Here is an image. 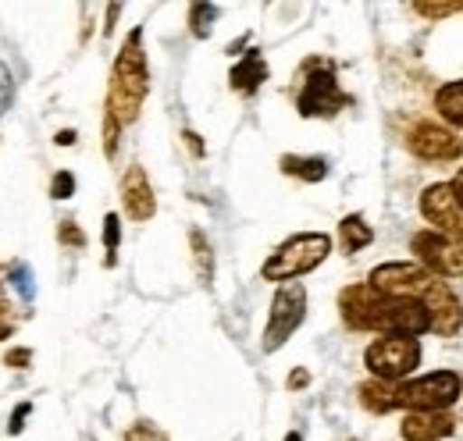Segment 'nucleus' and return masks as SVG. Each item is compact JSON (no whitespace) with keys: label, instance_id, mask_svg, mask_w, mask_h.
I'll return each mask as SVG.
<instances>
[{"label":"nucleus","instance_id":"obj_1","mask_svg":"<svg viewBox=\"0 0 463 441\" xmlns=\"http://www.w3.org/2000/svg\"><path fill=\"white\" fill-rule=\"evenodd\" d=\"M339 306H343V321L356 331H382L406 338L431 331V314L420 299H389L371 285H349Z\"/></svg>","mask_w":463,"mask_h":441},{"label":"nucleus","instance_id":"obj_2","mask_svg":"<svg viewBox=\"0 0 463 441\" xmlns=\"http://www.w3.org/2000/svg\"><path fill=\"white\" fill-rule=\"evenodd\" d=\"M150 89V71H146V57H143V33H128L125 47L115 61V79H111V93H108V117H115L118 125H132L136 114L143 108V97Z\"/></svg>","mask_w":463,"mask_h":441},{"label":"nucleus","instance_id":"obj_3","mask_svg":"<svg viewBox=\"0 0 463 441\" xmlns=\"http://www.w3.org/2000/svg\"><path fill=\"white\" fill-rule=\"evenodd\" d=\"M332 253V239L321 231H307V235H292L289 242H282L271 260L264 264V277L268 281H289L307 271H314L325 257Z\"/></svg>","mask_w":463,"mask_h":441},{"label":"nucleus","instance_id":"obj_4","mask_svg":"<svg viewBox=\"0 0 463 441\" xmlns=\"http://www.w3.org/2000/svg\"><path fill=\"white\" fill-rule=\"evenodd\" d=\"M463 381L453 371H435L428 378L406 381L396 388V409H410V413H428V409H449L460 399Z\"/></svg>","mask_w":463,"mask_h":441},{"label":"nucleus","instance_id":"obj_5","mask_svg":"<svg viewBox=\"0 0 463 441\" xmlns=\"http://www.w3.org/2000/svg\"><path fill=\"white\" fill-rule=\"evenodd\" d=\"M367 367L378 381H403L420 367V342L406 334H385L367 349Z\"/></svg>","mask_w":463,"mask_h":441},{"label":"nucleus","instance_id":"obj_6","mask_svg":"<svg viewBox=\"0 0 463 441\" xmlns=\"http://www.w3.org/2000/svg\"><path fill=\"white\" fill-rule=\"evenodd\" d=\"M410 249L417 253L420 267L435 277H463V235H442V231H417L410 239Z\"/></svg>","mask_w":463,"mask_h":441},{"label":"nucleus","instance_id":"obj_7","mask_svg":"<svg viewBox=\"0 0 463 441\" xmlns=\"http://www.w3.org/2000/svg\"><path fill=\"white\" fill-rule=\"evenodd\" d=\"M374 292L389 296V299H428V292L439 285V277L424 271L420 264H382L371 271L367 281Z\"/></svg>","mask_w":463,"mask_h":441},{"label":"nucleus","instance_id":"obj_8","mask_svg":"<svg viewBox=\"0 0 463 441\" xmlns=\"http://www.w3.org/2000/svg\"><path fill=\"white\" fill-rule=\"evenodd\" d=\"M307 317V292L303 285H282L275 303H271V317H268V328H264V349L275 352L289 342V334Z\"/></svg>","mask_w":463,"mask_h":441},{"label":"nucleus","instance_id":"obj_9","mask_svg":"<svg viewBox=\"0 0 463 441\" xmlns=\"http://www.w3.org/2000/svg\"><path fill=\"white\" fill-rule=\"evenodd\" d=\"M346 104V93L335 82V71L325 64H314V75L307 79L303 93H299V114L303 117H332Z\"/></svg>","mask_w":463,"mask_h":441},{"label":"nucleus","instance_id":"obj_10","mask_svg":"<svg viewBox=\"0 0 463 441\" xmlns=\"http://www.w3.org/2000/svg\"><path fill=\"white\" fill-rule=\"evenodd\" d=\"M406 146H410V154L413 157H420V161H457L463 154V143L449 132V128H442V125H417V128H410V136H406Z\"/></svg>","mask_w":463,"mask_h":441},{"label":"nucleus","instance_id":"obj_11","mask_svg":"<svg viewBox=\"0 0 463 441\" xmlns=\"http://www.w3.org/2000/svg\"><path fill=\"white\" fill-rule=\"evenodd\" d=\"M420 214L428 218V224H435V231H442V235H463V207L457 203L449 182H439V185L424 189Z\"/></svg>","mask_w":463,"mask_h":441},{"label":"nucleus","instance_id":"obj_12","mask_svg":"<svg viewBox=\"0 0 463 441\" xmlns=\"http://www.w3.org/2000/svg\"><path fill=\"white\" fill-rule=\"evenodd\" d=\"M121 203H125V214L132 220H150L157 211V200H154V189L146 182V171L143 167H128L125 178H121Z\"/></svg>","mask_w":463,"mask_h":441},{"label":"nucleus","instance_id":"obj_13","mask_svg":"<svg viewBox=\"0 0 463 441\" xmlns=\"http://www.w3.org/2000/svg\"><path fill=\"white\" fill-rule=\"evenodd\" d=\"M400 431H403L406 441H442L449 438L457 427H453L449 409H428V413H406Z\"/></svg>","mask_w":463,"mask_h":441},{"label":"nucleus","instance_id":"obj_14","mask_svg":"<svg viewBox=\"0 0 463 441\" xmlns=\"http://www.w3.org/2000/svg\"><path fill=\"white\" fill-rule=\"evenodd\" d=\"M264 79H268V64H264V57L257 54V51H250V54L232 68V86L239 93H257Z\"/></svg>","mask_w":463,"mask_h":441},{"label":"nucleus","instance_id":"obj_15","mask_svg":"<svg viewBox=\"0 0 463 441\" xmlns=\"http://www.w3.org/2000/svg\"><path fill=\"white\" fill-rule=\"evenodd\" d=\"M435 108H439V114H442L449 125L463 128V79L460 82L442 86V89L435 93Z\"/></svg>","mask_w":463,"mask_h":441},{"label":"nucleus","instance_id":"obj_16","mask_svg":"<svg viewBox=\"0 0 463 441\" xmlns=\"http://www.w3.org/2000/svg\"><path fill=\"white\" fill-rule=\"evenodd\" d=\"M360 402L371 409V413H389V409H396V388L389 385V381H367V385H360Z\"/></svg>","mask_w":463,"mask_h":441},{"label":"nucleus","instance_id":"obj_17","mask_svg":"<svg viewBox=\"0 0 463 441\" xmlns=\"http://www.w3.org/2000/svg\"><path fill=\"white\" fill-rule=\"evenodd\" d=\"M339 239H343V249H346V253H356V249L371 246L374 231L367 228V220L360 218V214H349V218L339 224Z\"/></svg>","mask_w":463,"mask_h":441},{"label":"nucleus","instance_id":"obj_18","mask_svg":"<svg viewBox=\"0 0 463 441\" xmlns=\"http://www.w3.org/2000/svg\"><path fill=\"white\" fill-rule=\"evenodd\" d=\"M282 167L296 178H307V182H321L328 174V164L321 157H282Z\"/></svg>","mask_w":463,"mask_h":441},{"label":"nucleus","instance_id":"obj_19","mask_svg":"<svg viewBox=\"0 0 463 441\" xmlns=\"http://www.w3.org/2000/svg\"><path fill=\"white\" fill-rule=\"evenodd\" d=\"M214 18H218V7H211V4H196V7L189 11V22H193V33H196V36H207Z\"/></svg>","mask_w":463,"mask_h":441},{"label":"nucleus","instance_id":"obj_20","mask_svg":"<svg viewBox=\"0 0 463 441\" xmlns=\"http://www.w3.org/2000/svg\"><path fill=\"white\" fill-rule=\"evenodd\" d=\"M189 242H193V249H196V260H200V277L207 281V277H211V246H207L203 231H193V235H189Z\"/></svg>","mask_w":463,"mask_h":441},{"label":"nucleus","instance_id":"obj_21","mask_svg":"<svg viewBox=\"0 0 463 441\" xmlns=\"http://www.w3.org/2000/svg\"><path fill=\"white\" fill-rule=\"evenodd\" d=\"M413 11L424 14V18H446V14L463 11V4H413Z\"/></svg>","mask_w":463,"mask_h":441},{"label":"nucleus","instance_id":"obj_22","mask_svg":"<svg viewBox=\"0 0 463 441\" xmlns=\"http://www.w3.org/2000/svg\"><path fill=\"white\" fill-rule=\"evenodd\" d=\"M118 218L115 214H108V220H104V246H108V264H115V249H118Z\"/></svg>","mask_w":463,"mask_h":441},{"label":"nucleus","instance_id":"obj_23","mask_svg":"<svg viewBox=\"0 0 463 441\" xmlns=\"http://www.w3.org/2000/svg\"><path fill=\"white\" fill-rule=\"evenodd\" d=\"M71 189H75V178H71L68 171H61L58 178H54V189H51V196H54V200H68V196H71Z\"/></svg>","mask_w":463,"mask_h":441},{"label":"nucleus","instance_id":"obj_24","mask_svg":"<svg viewBox=\"0 0 463 441\" xmlns=\"http://www.w3.org/2000/svg\"><path fill=\"white\" fill-rule=\"evenodd\" d=\"M104 146H108V154H115V146H118V121L115 117H108V121H104Z\"/></svg>","mask_w":463,"mask_h":441},{"label":"nucleus","instance_id":"obj_25","mask_svg":"<svg viewBox=\"0 0 463 441\" xmlns=\"http://www.w3.org/2000/svg\"><path fill=\"white\" fill-rule=\"evenodd\" d=\"M61 239H64V242H71V246H82V242H86V235H82V231H79L71 220H64V228H61Z\"/></svg>","mask_w":463,"mask_h":441},{"label":"nucleus","instance_id":"obj_26","mask_svg":"<svg viewBox=\"0 0 463 441\" xmlns=\"http://www.w3.org/2000/svg\"><path fill=\"white\" fill-rule=\"evenodd\" d=\"M128 441H165L154 427H136L132 435H128Z\"/></svg>","mask_w":463,"mask_h":441},{"label":"nucleus","instance_id":"obj_27","mask_svg":"<svg viewBox=\"0 0 463 441\" xmlns=\"http://www.w3.org/2000/svg\"><path fill=\"white\" fill-rule=\"evenodd\" d=\"M14 277H18V281H14V285H18V292H22L25 299H29V296H33V285H29V271H25V267H18V271H14Z\"/></svg>","mask_w":463,"mask_h":441},{"label":"nucleus","instance_id":"obj_28","mask_svg":"<svg viewBox=\"0 0 463 441\" xmlns=\"http://www.w3.org/2000/svg\"><path fill=\"white\" fill-rule=\"evenodd\" d=\"M29 409H33V406H29V402H25V406H18V413H14V420H11V431H14V435H18V431H22V420H25V417H29Z\"/></svg>","mask_w":463,"mask_h":441},{"label":"nucleus","instance_id":"obj_29","mask_svg":"<svg viewBox=\"0 0 463 441\" xmlns=\"http://www.w3.org/2000/svg\"><path fill=\"white\" fill-rule=\"evenodd\" d=\"M453 196H457V203L463 207V167H460V174L453 178Z\"/></svg>","mask_w":463,"mask_h":441},{"label":"nucleus","instance_id":"obj_30","mask_svg":"<svg viewBox=\"0 0 463 441\" xmlns=\"http://www.w3.org/2000/svg\"><path fill=\"white\" fill-rule=\"evenodd\" d=\"M7 363L22 367V363H29V352H25V349H18V352H11V356H7Z\"/></svg>","mask_w":463,"mask_h":441},{"label":"nucleus","instance_id":"obj_31","mask_svg":"<svg viewBox=\"0 0 463 441\" xmlns=\"http://www.w3.org/2000/svg\"><path fill=\"white\" fill-rule=\"evenodd\" d=\"M307 381H310V378H307V371H296V374L289 378V388H303Z\"/></svg>","mask_w":463,"mask_h":441},{"label":"nucleus","instance_id":"obj_32","mask_svg":"<svg viewBox=\"0 0 463 441\" xmlns=\"http://www.w3.org/2000/svg\"><path fill=\"white\" fill-rule=\"evenodd\" d=\"M58 143H61V146H68V143H75V132H61V136H58Z\"/></svg>","mask_w":463,"mask_h":441},{"label":"nucleus","instance_id":"obj_33","mask_svg":"<svg viewBox=\"0 0 463 441\" xmlns=\"http://www.w3.org/2000/svg\"><path fill=\"white\" fill-rule=\"evenodd\" d=\"M7 334H11V321H4V317H0V338H7Z\"/></svg>","mask_w":463,"mask_h":441},{"label":"nucleus","instance_id":"obj_34","mask_svg":"<svg viewBox=\"0 0 463 441\" xmlns=\"http://www.w3.org/2000/svg\"><path fill=\"white\" fill-rule=\"evenodd\" d=\"M286 441H299V435H289V438H286Z\"/></svg>","mask_w":463,"mask_h":441}]
</instances>
